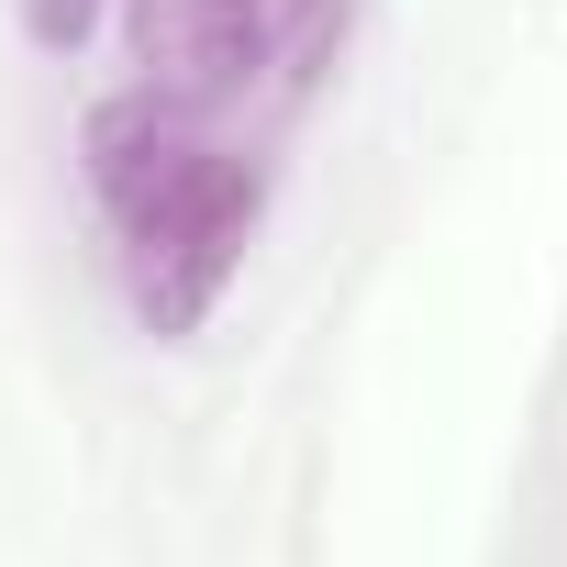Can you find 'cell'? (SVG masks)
<instances>
[{"label": "cell", "instance_id": "7a4b0ae2", "mask_svg": "<svg viewBox=\"0 0 567 567\" xmlns=\"http://www.w3.org/2000/svg\"><path fill=\"white\" fill-rule=\"evenodd\" d=\"M79 167H90V189H101L112 223H145L156 200H178V189L212 167V145H200L189 101H167V90H123V101H101V112L79 123Z\"/></svg>", "mask_w": 567, "mask_h": 567}, {"label": "cell", "instance_id": "5b68a950", "mask_svg": "<svg viewBox=\"0 0 567 567\" xmlns=\"http://www.w3.org/2000/svg\"><path fill=\"white\" fill-rule=\"evenodd\" d=\"M90 23H101V0H23V34H34L45 56H79Z\"/></svg>", "mask_w": 567, "mask_h": 567}, {"label": "cell", "instance_id": "6da1fadb", "mask_svg": "<svg viewBox=\"0 0 567 567\" xmlns=\"http://www.w3.org/2000/svg\"><path fill=\"white\" fill-rule=\"evenodd\" d=\"M256 212H267V178H256V167H234V156H212V167H200L178 200H156L145 223H123L145 334H200V312L223 301V278L245 267Z\"/></svg>", "mask_w": 567, "mask_h": 567}, {"label": "cell", "instance_id": "3957f363", "mask_svg": "<svg viewBox=\"0 0 567 567\" xmlns=\"http://www.w3.org/2000/svg\"><path fill=\"white\" fill-rule=\"evenodd\" d=\"M123 34H134V68L145 90L167 101H234L256 68H267V34H256V0H123Z\"/></svg>", "mask_w": 567, "mask_h": 567}, {"label": "cell", "instance_id": "277c9868", "mask_svg": "<svg viewBox=\"0 0 567 567\" xmlns=\"http://www.w3.org/2000/svg\"><path fill=\"white\" fill-rule=\"evenodd\" d=\"M334 23H346V0H256L267 68H290V79H312V68L334 56Z\"/></svg>", "mask_w": 567, "mask_h": 567}]
</instances>
